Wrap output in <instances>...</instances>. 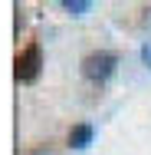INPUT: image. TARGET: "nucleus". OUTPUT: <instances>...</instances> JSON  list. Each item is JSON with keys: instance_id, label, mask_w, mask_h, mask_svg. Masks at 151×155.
<instances>
[{"instance_id": "nucleus-1", "label": "nucleus", "mask_w": 151, "mask_h": 155, "mask_svg": "<svg viewBox=\"0 0 151 155\" xmlns=\"http://www.w3.org/2000/svg\"><path fill=\"white\" fill-rule=\"evenodd\" d=\"M79 73H82V79H86V83L102 86V83H109V79L118 73V56H115L112 50H92V53L82 56Z\"/></svg>"}, {"instance_id": "nucleus-2", "label": "nucleus", "mask_w": 151, "mask_h": 155, "mask_svg": "<svg viewBox=\"0 0 151 155\" xmlns=\"http://www.w3.org/2000/svg\"><path fill=\"white\" fill-rule=\"evenodd\" d=\"M39 73H43V50H39V43H27L13 60V76H17V83L33 86L39 79Z\"/></svg>"}, {"instance_id": "nucleus-3", "label": "nucleus", "mask_w": 151, "mask_h": 155, "mask_svg": "<svg viewBox=\"0 0 151 155\" xmlns=\"http://www.w3.org/2000/svg\"><path fill=\"white\" fill-rule=\"evenodd\" d=\"M69 149H76V152H82V149H89L92 142H95V125L92 122H76L69 129Z\"/></svg>"}, {"instance_id": "nucleus-4", "label": "nucleus", "mask_w": 151, "mask_h": 155, "mask_svg": "<svg viewBox=\"0 0 151 155\" xmlns=\"http://www.w3.org/2000/svg\"><path fill=\"white\" fill-rule=\"evenodd\" d=\"M59 7L69 13V17H86L92 10V0H59Z\"/></svg>"}, {"instance_id": "nucleus-5", "label": "nucleus", "mask_w": 151, "mask_h": 155, "mask_svg": "<svg viewBox=\"0 0 151 155\" xmlns=\"http://www.w3.org/2000/svg\"><path fill=\"white\" fill-rule=\"evenodd\" d=\"M141 63L151 69V40H145V43H141Z\"/></svg>"}, {"instance_id": "nucleus-6", "label": "nucleus", "mask_w": 151, "mask_h": 155, "mask_svg": "<svg viewBox=\"0 0 151 155\" xmlns=\"http://www.w3.org/2000/svg\"><path fill=\"white\" fill-rule=\"evenodd\" d=\"M30 155H49V149H36V152H30Z\"/></svg>"}]
</instances>
